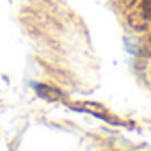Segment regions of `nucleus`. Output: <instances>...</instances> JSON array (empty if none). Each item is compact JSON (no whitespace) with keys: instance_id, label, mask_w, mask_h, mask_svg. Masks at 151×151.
<instances>
[{"instance_id":"f257e3e1","label":"nucleus","mask_w":151,"mask_h":151,"mask_svg":"<svg viewBox=\"0 0 151 151\" xmlns=\"http://www.w3.org/2000/svg\"><path fill=\"white\" fill-rule=\"evenodd\" d=\"M130 20L133 25H139V27L151 23V0H139L132 7Z\"/></svg>"}]
</instances>
